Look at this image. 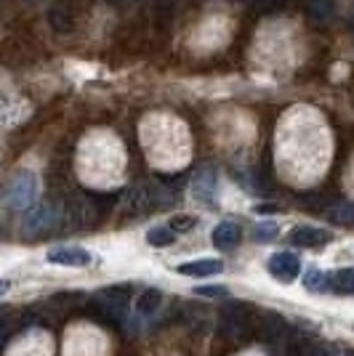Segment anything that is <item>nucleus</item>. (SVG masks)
<instances>
[{"instance_id":"1","label":"nucleus","mask_w":354,"mask_h":356,"mask_svg":"<svg viewBox=\"0 0 354 356\" xmlns=\"http://www.w3.org/2000/svg\"><path fill=\"white\" fill-rule=\"evenodd\" d=\"M168 202H174L168 189H162L157 184H141V186H136L125 194L123 210L128 216H144V213H155V210L165 208Z\"/></svg>"},{"instance_id":"2","label":"nucleus","mask_w":354,"mask_h":356,"mask_svg":"<svg viewBox=\"0 0 354 356\" xmlns=\"http://www.w3.org/2000/svg\"><path fill=\"white\" fill-rule=\"evenodd\" d=\"M35 197H38V178H35V173L19 170V173L8 181V186H6V208L22 213V210L32 208Z\"/></svg>"},{"instance_id":"3","label":"nucleus","mask_w":354,"mask_h":356,"mask_svg":"<svg viewBox=\"0 0 354 356\" xmlns=\"http://www.w3.org/2000/svg\"><path fill=\"white\" fill-rule=\"evenodd\" d=\"M128 300H131L128 287H107V290H99V293H96V306H99L109 319H115V322H120V319L125 316Z\"/></svg>"},{"instance_id":"4","label":"nucleus","mask_w":354,"mask_h":356,"mask_svg":"<svg viewBox=\"0 0 354 356\" xmlns=\"http://www.w3.org/2000/svg\"><path fill=\"white\" fill-rule=\"evenodd\" d=\"M222 332L229 338H245L251 332V312L243 303H232L226 306L222 314Z\"/></svg>"},{"instance_id":"5","label":"nucleus","mask_w":354,"mask_h":356,"mask_svg":"<svg viewBox=\"0 0 354 356\" xmlns=\"http://www.w3.org/2000/svg\"><path fill=\"white\" fill-rule=\"evenodd\" d=\"M269 274L277 277L280 282H293L301 274V261L295 252H275L269 258Z\"/></svg>"},{"instance_id":"6","label":"nucleus","mask_w":354,"mask_h":356,"mask_svg":"<svg viewBox=\"0 0 354 356\" xmlns=\"http://www.w3.org/2000/svg\"><path fill=\"white\" fill-rule=\"evenodd\" d=\"M48 264H54V266H88L91 261H93V255L88 250H83V248H54V250H48Z\"/></svg>"},{"instance_id":"7","label":"nucleus","mask_w":354,"mask_h":356,"mask_svg":"<svg viewBox=\"0 0 354 356\" xmlns=\"http://www.w3.org/2000/svg\"><path fill=\"white\" fill-rule=\"evenodd\" d=\"M224 264L219 258H197V261H187L178 266L181 277H213V274H222Z\"/></svg>"},{"instance_id":"8","label":"nucleus","mask_w":354,"mask_h":356,"mask_svg":"<svg viewBox=\"0 0 354 356\" xmlns=\"http://www.w3.org/2000/svg\"><path fill=\"white\" fill-rule=\"evenodd\" d=\"M54 221H56L54 208H51V205H40V208H35L30 216H27V221H24V234H30V237L43 234V232H48V229L54 226Z\"/></svg>"},{"instance_id":"9","label":"nucleus","mask_w":354,"mask_h":356,"mask_svg":"<svg viewBox=\"0 0 354 356\" xmlns=\"http://www.w3.org/2000/svg\"><path fill=\"white\" fill-rule=\"evenodd\" d=\"M328 239H330V234L325 229H317V226H298L291 232V242L298 248H323Z\"/></svg>"},{"instance_id":"10","label":"nucleus","mask_w":354,"mask_h":356,"mask_svg":"<svg viewBox=\"0 0 354 356\" xmlns=\"http://www.w3.org/2000/svg\"><path fill=\"white\" fill-rule=\"evenodd\" d=\"M192 194L200 202L210 205L216 200V173L213 170H200L192 181Z\"/></svg>"},{"instance_id":"11","label":"nucleus","mask_w":354,"mask_h":356,"mask_svg":"<svg viewBox=\"0 0 354 356\" xmlns=\"http://www.w3.org/2000/svg\"><path fill=\"white\" fill-rule=\"evenodd\" d=\"M240 226H237L235 221H222L216 229H213V234H210V239H213V245L216 248H222V250H229V248H235L237 242H240Z\"/></svg>"},{"instance_id":"12","label":"nucleus","mask_w":354,"mask_h":356,"mask_svg":"<svg viewBox=\"0 0 354 356\" xmlns=\"http://www.w3.org/2000/svg\"><path fill=\"white\" fill-rule=\"evenodd\" d=\"M285 356H333V351L325 348V346H320V343L307 341V338H298V341H293L291 346H288Z\"/></svg>"},{"instance_id":"13","label":"nucleus","mask_w":354,"mask_h":356,"mask_svg":"<svg viewBox=\"0 0 354 356\" xmlns=\"http://www.w3.org/2000/svg\"><path fill=\"white\" fill-rule=\"evenodd\" d=\"M48 22H51V27L56 32H70L72 30V11L70 8H64V6H54L51 11H48Z\"/></svg>"},{"instance_id":"14","label":"nucleus","mask_w":354,"mask_h":356,"mask_svg":"<svg viewBox=\"0 0 354 356\" xmlns=\"http://www.w3.org/2000/svg\"><path fill=\"white\" fill-rule=\"evenodd\" d=\"M330 287L336 293H344V296H352L354 293V268H341L330 277Z\"/></svg>"},{"instance_id":"15","label":"nucleus","mask_w":354,"mask_h":356,"mask_svg":"<svg viewBox=\"0 0 354 356\" xmlns=\"http://www.w3.org/2000/svg\"><path fill=\"white\" fill-rule=\"evenodd\" d=\"M160 303H162L160 290H147V293H141V298H139V314L141 316H152V314H157Z\"/></svg>"},{"instance_id":"16","label":"nucleus","mask_w":354,"mask_h":356,"mask_svg":"<svg viewBox=\"0 0 354 356\" xmlns=\"http://www.w3.org/2000/svg\"><path fill=\"white\" fill-rule=\"evenodd\" d=\"M307 14H309L311 22H328L333 16V6H330V0H309Z\"/></svg>"},{"instance_id":"17","label":"nucleus","mask_w":354,"mask_h":356,"mask_svg":"<svg viewBox=\"0 0 354 356\" xmlns=\"http://www.w3.org/2000/svg\"><path fill=\"white\" fill-rule=\"evenodd\" d=\"M174 229L171 226H157V229H149L147 234V242L152 248H168V245H174Z\"/></svg>"},{"instance_id":"18","label":"nucleus","mask_w":354,"mask_h":356,"mask_svg":"<svg viewBox=\"0 0 354 356\" xmlns=\"http://www.w3.org/2000/svg\"><path fill=\"white\" fill-rule=\"evenodd\" d=\"M328 282H330V277L323 274V271H309V274L304 277V284H307V290H311V293H323V290H328Z\"/></svg>"},{"instance_id":"19","label":"nucleus","mask_w":354,"mask_h":356,"mask_svg":"<svg viewBox=\"0 0 354 356\" xmlns=\"http://www.w3.org/2000/svg\"><path fill=\"white\" fill-rule=\"evenodd\" d=\"M194 223H197V218H194V216H184V213H178V216H174V218H171V223H168V226H171L174 232H178V234H184V232H192Z\"/></svg>"},{"instance_id":"20","label":"nucleus","mask_w":354,"mask_h":356,"mask_svg":"<svg viewBox=\"0 0 354 356\" xmlns=\"http://www.w3.org/2000/svg\"><path fill=\"white\" fill-rule=\"evenodd\" d=\"M256 237L259 239L277 237V223H259V226H256Z\"/></svg>"},{"instance_id":"21","label":"nucleus","mask_w":354,"mask_h":356,"mask_svg":"<svg viewBox=\"0 0 354 356\" xmlns=\"http://www.w3.org/2000/svg\"><path fill=\"white\" fill-rule=\"evenodd\" d=\"M197 293H200V296H216V298L226 296V290H224V287H197Z\"/></svg>"},{"instance_id":"22","label":"nucleus","mask_w":354,"mask_h":356,"mask_svg":"<svg viewBox=\"0 0 354 356\" xmlns=\"http://www.w3.org/2000/svg\"><path fill=\"white\" fill-rule=\"evenodd\" d=\"M346 356H354V354H346Z\"/></svg>"},{"instance_id":"23","label":"nucleus","mask_w":354,"mask_h":356,"mask_svg":"<svg viewBox=\"0 0 354 356\" xmlns=\"http://www.w3.org/2000/svg\"><path fill=\"white\" fill-rule=\"evenodd\" d=\"M352 27H354V24H352Z\"/></svg>"}]
</instances>
